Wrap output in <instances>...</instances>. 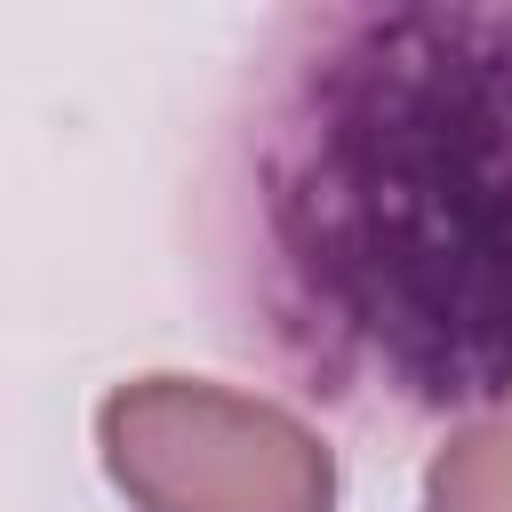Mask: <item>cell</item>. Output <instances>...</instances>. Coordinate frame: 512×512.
Wrapping results in <instances>:
<instances>
[{
    "label": "cell",
    "mask_w": 512,
    "mask_h": 512,
    "mask_svg": "<svg viewBox=\"0 0 512 512\" xmlns=\"http://www.w3.org/2000/svg\"><path fill=\"white\" fill-rule=\"evenodd\" d=\"M224 336L344 424L512 400V0H312L256 32L192 192Z\"/></svg>",
    "instance_id": "1"
},
{
    "label": "cell",
    "mask_w": 512,
    "mask_h": 512,
    "mask_svg": "<svg viewBox=\"0 0 512 512\" xmlns=\"http://www.w3.org/2000/svg\"><path fill=\"white\" fill-rule=\"evenodd\" d=\"M96 456L128 512H336L328 440L208 376H128L96 400Z\"/></svg>",
    "instance_id": "2"
},
{
    "label": "cell",
    "mask_w": 512,
    "mask_h": 512,
    "mask_svg": "<svg viewBox=\"0 0 512 512\" xmlns=\"http://www.w3.org/2000/svg\"><path fill=\"white\" fill-rule=\"evenodd\" d=\"M424 512H512V400L456 424L424 464Z\"/></svg>",
    "instance_id": "3"
}]
</instances>
